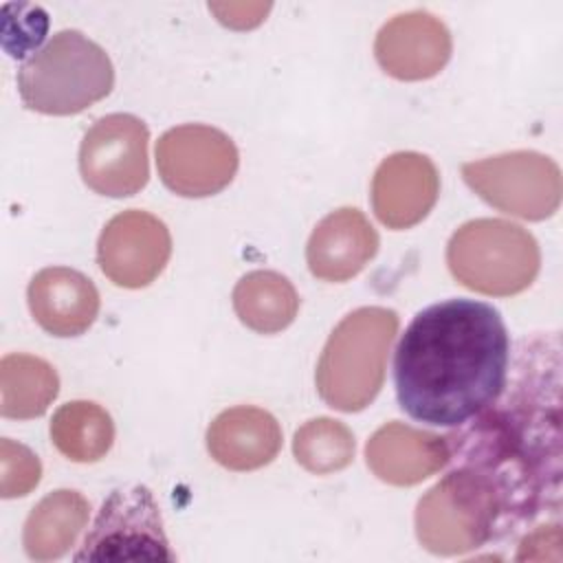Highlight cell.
Wrapping results in <instances>:
<instances>
[{"mask_svg":"<svg viewBox=\"0 0 563 563\" xmlns=\"http://www.w3.org/2000/svg\"><path fill=\"white\" fill-rule=\"evenodd\" d=\"M508 361L510 339L497 308L475 299L433 303L398 341V402L418 422L460 427L501 396Z\"/></svg>","mask_w":563,"mask_h":563,"instance_id":"6da1fadb","label":"cell"},{"mask_svg":"<svg viewBox=\"0 0 563 563\" xmlns=\"http://www.w3.org/2000/svg\"><path fill=\"white\" fill-rule=\"evenodd\" d=\"M398 314L383 306L352 310L332 330L317 363V391L339 411L365 409L383 387Z\"/></svg>","mask_w":563,"mask_h":563,"instance_id":"7a4b0ae2","label":"cell"},{"mask_svg":"<svg viewBox=\"0 0 563 563\" xmlns=\"http://www.w3.org/2000/svg\"><path fill=\"white\" fill-rule=\"evenodd\" d=\"M112 86L108 53L75 29L55 33L18 70L24 106L42 114H77L108 97Z\"/></svg>","mask_w":563,"mask_h":563,"instance_id":"3957f363","label":"cell"},{"mask_svg":"<svg viewBox=\"0 0 563 563\" xmlns=\"http://www.w3.org/2000/svg\"><path fill=\"white\" fill-rule=\"evenodd\" d=\"M499 528H508V519L495 484L462 464H453L416 508L418 541L442 556L477 550Z\"/></svg>","mask_w":563,"mask_h":563,"instance_id":"277c9868","label":"cell"},{"mask_svg":"<svg viewBox=\"0 0 563 563\" xmlns=\"http://www.w3.org/2000/svg\"><path fill=\"white\" fill-rule=\"evenodd\" d=\"M446 264L462 286L508 297L534 282L541 253L537 240L523 227L501 218H477L451 235Z\"/></svg>","mask_w":563,"mask_h":563,"instance_id":"5b68a950","label":"cell"},{"mask_svg":"<svg viewBox=\"0 0 563 563\" xmlns=\"http://www.w3.org/2000/svg\"><path fill=\"white\" fill-rule=\"evenodd\" d=\"M462 176L482 200L523 220L550 218L561 205L559 165L532 150L464 163Z\"/></svg>","mask_w":563,"mask_h":563,"instance_id":"8992f818","label":"cell"},{"mask_svg":"<svg viewBox=\"0 0 563 563\" xmlns=\"http://www.w3.org/2000/svg\"><path fill=\"white\" fill-rule=\"evenodd\" d=\"M77 561H174L163 530L161 508L147 486L130 484L114 488L103 501Z\"/></svg>","mask_w":563,"mask_h":563,"instance_id":"52a82bcc","label":"cell"},{"mask_svg":"<svg viewBox=\"0 0 563 563\" xmlns=\"http://www.w3.org/2000/svg\"><path fill=\"white\" fill-rule=\"evenodd\" d=\"M147 141V125L139 117L123 112L101 117L79 147L84 183L101 196H134L150 178Z\"/></svg>","mask_w":563,"mask_h":563,"instance_id":"ba28073f","label":"cell"},{"mask_svg":"<svg viewBox=\"0 0 563 563\" xmlns=\"http://www.w3.org/2000/svg\"><path fill=\"white\" fill-rule=\"evenodd\" d=\"M238 163L235 143L222 130L202 123L172 128L156 143L161 180L185 198L222 191L233 180Z\"/></svg>","mask_w":563,"mask_h":563,"instance_id":"9c48e42d","label":"cell"},{"mask_svg":"<svg viewBox=\"0 0 563 563\" xmlns=\"http://www.w3.org/2000/svg\"><path fill=\"white\" fill-rule=\"evenodd\" d=\"M172 255V238L156 216L128 209L114 216L101 231L97 262L103 275L123 288L152 284Z\"/></svg>","mask_w":563,"mask_h":563,"instance_id":"30bf717a","label":"cell"},{"mask_svg":"<svg viewBox=\"0 0 563 563\" xmlns=\"http://www.w3.org/2000/svg\"><path fill=\"white\" fill-rule=\"evenodd\" d=\"M451 46V33L440 18L429 11H407L383 24L374 42V55L387 75L420 81L444 68Z\"/></svg>","mask_w":563,"mask_h":563,"instance_id":"8fae6325","label":"cell"},{"mask_svg":"<svg viewBox=\"0 0 563 563\" xmlns=\"http://www.w3.org/2000/svg\"><path fill=\"white\" fill-rule=\"evenodd\" d=\"M440 194V176L429 156L396 152L387 156L372 180V207L389 229H409L427 218Z\"/></svg>","mask_w":563,"mask_h":563,"instance_id":"7c38bea8","label":"cell"},{"mask_svg":"<svg viewBox=\"0 0 563 563\" xmlns=\"http://www.w3.org/2000/svg\"><path fill=\"white\" fill-rule=\"evenodd\" d=\"M26 297L33 319L53 336H79L99 314L95 284L68 266H48L35 273Z\"/></svg>","mask_w":563,"mask_h":563,"instance_id":"4fadbf2b","label":"cell"},{"mask_svg":"<svg viewBox=\"0 0 563 563\" xmlns=\"http://www.w3.org/2000/svg\"><path fill=\"white\" fill-rule=\"evenodd\" d=\"M378 251V235L369 220L354 207L328 213L312 231L306 260L314 277L345 282L358 275Z\"/></svg>","mask_w":563,"mask_h":563,"instance_id":"5bb4252c","label":"cell"},{"mask_svg":"<svg viewBox=\"0 0 563 563\" xmlns=\"http://www.w3.org/2000/svg\"><path fill=\"white\" fill-rule=\"evenodd\" d=\"M365 457L378 479L411 486L449 464V444L442 435L394 420L374 431Z\"/></svg>","mask_w":563,"mask_h":563,"instance_id":"9a60e30c","label":"cell"},{"mask_svg":"<svg viewBox=\"0 0 563 563\" xmlns=\"http://www.w3.org/2000/svg\"><path fill=\"white\" fill-rule=\"evenodd\" d=\"M211 457L231 471H255L282 449L279 422L264 409L240 405L222 411L207 429Z\"/></svg>","mask_w":563,"mask_h":563,"instance_id":"2e32d148","label":"cell"},{"mask_svg":"<svg viewBox=\"0 0 563 563\" xmlns=\"http://www.w3.org/2000/svg\"><path fill=\"white\" fill-rule=\"evenodd\" d=\"M90 515V504L77 490L59 488L35 504L24 521L22 543L33 561H53L75 545Z\"/></svg>","mask_w":563,"mask_h":563,"instance_id":"e0dca14e","label":"cell"},{"mask_svg":"<svg viewBox=\"0 0 563 563\" xmlns=\"http://www.w3.org/2000/svg\"><path fill=\"white\" fill-rule=\"evenodd\" d=\"M233 308L246 328L275 334L295 321L299 295L284 275L251 271L233 288Z\"/></svg>","mask_w":563,"mask_h":563,"instance_id":"ac0fdd59","label":"cell"},{"mask_svg":"<svg viewBox=\"0 0 563 563\" xmlns=\"http://www.w3.org/2000/svg\"><path fill=\"white\" fill-rule=\"evenodd\" d=\"M57 391L59 376L44 358L7 354L0 361V411L4 418H37L57 398Z\"/></svg>","mask_w":563,"mask_h":563,"instance_id":"d6986e66","label":"cell"},{"mask_svg":"<svg viewBox=\"0 0 563 563\" xmlns=\"http://www.w3.org/2000/svg\"><path fill=\"white\" fill-rule=\"evenodd\" d=\"M51 440L73 462H97L114 442L110 413L90 400L62 405L51 420Z\"/></svg>","mask_w":563,"mask_h":563,"instance_id":"ffe728a7","label":"cell"},{"mask_svg":"<svg viewBox=\"0 0 563 563\" xmlns=\"http://www.w3.org/2000/svg\"><path fill=\"white\" fill-rule=\"evenodd\" d=\"M354 449L352 431L332 418L308 420L295 431L292 440L297 462L314 475H328L345 468L354 460Z\"/></svg>","mask_w":563,"mask_h":563,"instance_id":"44dd1931","label":"cell"},{"mask_svg":"<svg viewBox=\"0 0 563 563\" xmlns=\"http://www.w3.org/2000/svg\"><path fill=\"white\" fill-rule=\"evenodd\" d=\"M42 477L37 455L11 438L0 440V495L4 499L29 495Z\"/></svg>","mask_w":563,"mask_h":563,"instance_id":"7402d4cb","label":"cell"},{"mask_svg":"<svg viewBox=\"0 0 563 563\" xmlns=\"http://www.w3.org/2000/svg\"><path fill=\"white\" fill-rule=\"evenodd\" d=\"M209 11H213L218 20L231 29H251L264 20V15L271 11V4L268 2H222V4H209Z\"/></svg>","mask_w":563,"mask_h":563,"instance_id":"603a6c76","label":"cell"}]
</instances>
